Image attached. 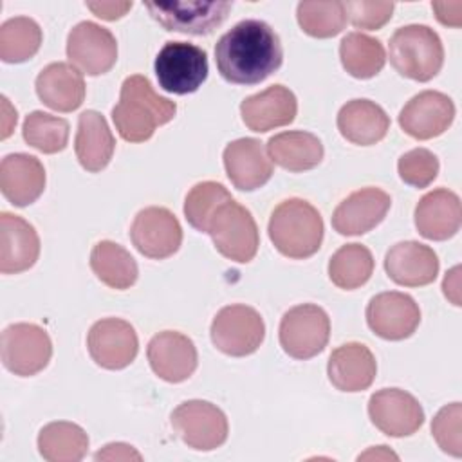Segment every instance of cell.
Wrapping results in <instances>:
<instances>
[{
  "instance_id": "25",
  "label": "cell",
  "mask_w": 462,
  "mask_h": 462,
  "mask_svg": "<svg viewBox=\"0 0 462 462\" xmlns=\"http://www.w3.org/2000/svg\"><path fill=\"white\" fill-rule=\"evenodd\" d=\"M462 222V206L455 191L439 188L426 193L415 206V227L428 240H448Z\"/></svg>"
},
{
  "instance_id": "26",
  "label": "cell",
  "mask_w": 462,
  "mask_h": 462,
  "mask_svg": "<svg viewBox=\"0 0 462 462\" xmlns=\"http://www.w3.org/2000/svg\"><path fill=\"white\" fill-rule=\"evenodd\" d=\"M328 381L341 392L366 390L377 374V363L370 348L363 343L350 341L337 346L327 365Z\"/></svg>"
},
{
  "instance_id": "5",
  "label": "cell",
  "mask_w": 462,
  "mask_h": 462,
  "mask_svg": "<svg viewBox=\"0 0 462 462\" xmlns=\"http://www.w3.org/2000/svg\"><path fill=\"white\" fill-rule=\"evenodd\" d=\"M153 70L162 90L177 96L191 94L208 78V54L188 42H166L155 58Z\"/></svg>"
},
{
  "instance_id": "36",
  "label": "cell",
  "mask_w": 462,
  "mask_h": 462,
  "mask_svg": "<svg viewBox=\"0 0 462 462\" xmlns=\"http://www.w3.org/2000/svg\"><path fill=\"white\" fill-rule=\"evenodd\" d=\"M231 199V193L220 182H199L186 195L184 217L191 227H195L200 233H208L217 211Z\"/></svg>"
},
{
  "instance_id": "19",
  "label": "cell",
  "mask_w": 462,
  "mask_h": 462,
  "mask_svg": "<svg viewBox=\"0 0 462 462\" xmlns=\"http://www.w3.org/2000/svg\"><path fill=\"white\" fill-rule=\"evenodd\" d=\"M148 363L157 377L168 383H182L197 370V348L193 341L175 330L155 334L146 348Z\"/></svg>"
},
{
  "instance_id": "31",
  "label": "cell",
  "mask_w": 462,
  "mask_h": 462,
  "mask_svg": "<svg viewBox=\"0 0 462 462\" xmlns=\"http://www.w3.org/2000/svg\"><path fill=\"white\" fill-rule=\"evenodd\" d=\"M90 269L99 282L116 291L130 289L139 274L134 256L112 240H101L92 247Z\"/></svg>"
},
{
  "instance_id": "43",
  "label": "cell",
  "mask_w": 462,
  "mask_h": 462,
  "mask_svg": "<svg viewBox=\"0 0 462 462\" xmlns=\"http://www.w3.org/2000/svg\"><path fill=\"white\" fill-rule=\"evenodd\" d=\"M431 9L440 23L451 27L462 25V2H431Z\"/></svg>"
},
{
  "instance_id": "6",
  "label": "cell",
  "mask_w": 462,
  "mask_h": 462,
  "mask_svg": "<svg viewBox=\"0 0 462 462\" xmlns=\"http://www.w3.org/2000/svg\"><path fill=\"white\" fill-rule=\"evenodd\" d=\"M208 235L222 256L238 263L251 262L260 245L258 227L251 211L233 199L217 211Z\"/></svg>"
},
{
  "instance_id": "21",
  "label": "cell",
  "mask_w": 462,
  "mask_h": 462,
  "mask_svg": "<svg viewBox=\"0 0 462 462\" xmlns=\"http://www.w3.org/2000/svg\"><path fill=\"white\" fill-rule=\"evenodd\" d=\"M384 271L397 285L422 287L437 278L439 256L430 245L420 242H399L388 249L384 256Z\"/></svg>"
},
{
  "instance_id": "38",
  "label": "cell",
  "mask_w": 462,
  "mask_h": 462,
  "mask_svg": "<svg viewBox=\"0 0 462 462\" xmlns=\"http://www.w3.org/2000/svg\"><path fill=\"white\" fill-rule=\"evenodd\" d=\"M296 18L301 31L312 38H332L346 23L343 2H300Z\"/></svg>"
},
{
  "instance_id": "1",
  "label": "cell",
  "mask_w": 462,
  "mask_h": 462,
  "mask_svg": "<svg viewBox=\"0 0 462 462\" xmlns=\"http://www.w3.org/2000/svg\"><path fill=\"white\" fill-rule=\"evenodd\" d=\"M283 61V49L274 29L254 18L235 23L215 45L220 76L233 85H258Z\"/></svg>"
},
{
  "instance_id": "8",
  "label": "cell",
  "mask_w": 462,
  "mask_h": 462,
  "mask_svg": "<svg viewBox=\"0 0 462 462\" xmlns=\"http://www.w3.org/2000/svg\"><path fill=\"white\" fill-rule=\"evenodd\" d=\"M278 336L287 356L294 359H310L323 352L328 343V314L314 303L296 305L283 314Z\"/></svg>"
},
{
  "instance_id": "28",
  "label": "cell",
  "mask_w": 462,
  "mask_h": 462,
  "mask_svg": "<svg viewBox=\"0 0 462 462\" xmlns=\"http://www.w3.org/2000/svg\"><path fill=\"white\" fill-rule=\"evenodd\" d=\"M114 148L116 139L106 119L96 110H85L78 119V132L74 139V150L79 164L87 171L97 173L110 162Z\"/></svg>"
},
{
  "instance_id": "41",
  "label": "cell",
  "mask_w": 462,
  "mask_h": 462,
  "mask_svg": "<svg viewBox=\"0 0 462 462\" xmlns=\"http://www.w3.org/2000/svg\"><path fill=\"white\" fill-rule=\"evenodd\" d=\"M346 18L357 29L375 31L381 29L393 13V2H365V0H352L343 2Z\"/></svg>"
},
{
  "instance_id": "35",
  "label": "cell",
  "mask_w": 462,
  "mask_h": 462,
  "mask_svg": "<svg viewBox=\"0 0 462 462\" xmlns=\"http://www.w3.org/2000/svg\"><path fill=\"white\" fill-rule=\"evenodd\" d=\"M42 45L40 25L27 16H14L0 27V58L5 63L31 60Z\"/></svg>"
},
{
  "instance_id": "40",
  "label": "cell",
  "mask_w": 462,
  "mask_h": 462,
  "mask_svg": "<svg viewBox=\"0 0 462 462\" xmlns=\"http://www.w3.org/2000/svg\"><path fill=\"white\" fill-rule=\"evenodd\" d=\"M460 402H451L439 410L431 422V433L439 448L453 457H462V439H460Z\"/></svg>"
},
{
  "instance_id": "13",
  "label": "cell",
  "mask_w": 462,
  "mask_h": 462,
  "mask_svg": "<svg viewBox=\"0 0 462 462\" xmlns=\"http://www.w3.org/2000/svg\"><path fill=\"white\" fill-rule=\"evenodd\" d=\"M67 58L81 74L99 76L116 65L117 42L108 29L94 22H79L69 32Z\"/></svg>"
},
{
  "instance_id": "42",
  "label": "cell",
  "mask_w": 462,
  "mask_h": 462,
  "mask_svg": "<svg viewBox=\"0 0 462 462\" xmlns=\"http://www.w3.org/2000/svg\"><path fill=\"white\" fill-rule=\"evenodd\" d=\"M87 7L101 20H119L132 9V2H87Z\"/></svg>"
},
{
  "instance_id": "45",
  "label": "cell",
  "mask_w": 462,
  "mask_h": 462,
  "mask_svg": "<svg viewBox=\"0 0 462 462\" xmlns=\"http://www.w3.org/2000/svg\"><path fill=\"white\" fill-rule=\"evenodd\" d=\"M442 289H444V296L453 303V305H460V267H453L451 271L446 273L444 282H442Z\"/></svg>"
},
{
  "instance_id": "30",
  "label": "cell",
  "mask_w": 462,
  "mask_h": 462,
  "mask_svg": "<svg viewBox=\"0 0 462 462\" xmlns=\"http://www.w3.org/2000/svg\"><path fill=\"white\" fill-rule=\"evenodd\" d=\"M267 153L280 168L300 173L316 168L323 161L321 141L303 130H291L273 135L267 141Z\"/></svg>"
},
{
  "instance_id": "17",
  "label": "cell",
  "mask_w": 462,
  "mask_h": 462,
  "mask_svg": "<svg viewBox=\"0 0 462 462\" xmlns=\"http://www.w3.org/2000/svg\"><path fill=\"white\" fill-rule=\"evenodd\" d=\"M455 119V105L439 90H424L413 96L399 114V126L413 139L426 141L444 134Z\"/></svg>"
},
{
  "instance_id": "24",
  "label": "cell",
  "mask_w": 462,
  "mask_h": 462,
  "mask_svg": "<svg viewBox=\"0 0 462 462\" xmlns=\"http://www.w3.org/2000/svg\"><path fill=\"white\" fill-rule=\"evenodd\" d=\"M2 195L18 208L32 204L45 189V168L29 153H9L0 164Z\"/></svg>"
},
{
  "instance_id": "33",
  "label": "cell",
  "mask_w": 462,
  "mask_h": 462,
  "mask_svg": "<svg viewBox=\"0 0 462 462\" xmlns=\"http://www.w3.org/2000/svg\"><path fill=\"white\" fill-rule=\"evenodd\" d=\"M339 60L352 78L368 79L383 70L386 54L377 38L363 32H348L339 43Z\"/></svg>"
},
{
  "instance_id": "44",
  "label": "cell",
  "mask_w": 462,
  "mask_h": 462,
  "mask_svg": "<svg viewBox=\"0 0 462 462\" xmlns=\"http://www.w3.org/2000/svg\"><path fill=\"white\" fill-rule=\"evenodd\" d=\"M96 460H141V453L134 449V446L123 444V442H114L106 444L103 449H99L94 455Z\"/></svg>"
},
{
  "instance_id": "7",
  "label": "cell",
  "mask_w": 462,
  "mask_h": 462,
  "mask_svg": "<svg viewBox=\"0 0 462 462\" xmlns=\"http://www.w3.org/2000/svg\"><path fill=\"white\" fill-rule=\"evenodd\" d=\"M209 334L222 354L244 357L256 352L263 343L265 323L256 309L236 303L217 312Z\"/></svg>"
},
{
  "instance_id": "2",
  "label": "cell",
  "mask_w": 462,
  "mask_h": 462,
  "mask_svg": "<svg viewBox=\"0 0 462 462\" xmlns=\"http://www.w3.org/2000/svg\"><path fill=\"white\" fill-rule=\"evenodd\" d=\"M175 112L177 105L159 96L146 76L134 74L121 85L119 103L112 108V121L125 141L144 143L157 126L170 123Z\"/></svg>"
},
{
  "instance_id": "37",
  "label": "cell",
  "mask_w": 462,
  "mask_h": 462,
  "mask_svg": "<svg viewBox=\"0 0 462 462\" xmlns=\"http://www.w3.org/2000/svg\"><path fill=\"white\" fill-rule=\"evenodd\" d=\"M23 141L42 153H58L69 143V123L42 110L31 112L22 126Z\"/></svg>"
},
{
  "instance_id": "12",
  "label": "cell",
  "mask_w": 462,
  "mask_h": 462,
  "mask_svg": "<svg viewBox=\"0 0 462 462\" xmlns=\"http://www.w3.org/2000/svg\"><path fill=\"white\" fill-rule=\"evenodd\" d=\"M135 249L152 260H164L175 254L182 244V227L177 217L161 206L141 209L130 227Z\"/></svg>"
},
{
  "instance_id": "16",
  "label": "cell",
  "mask_w": 462,
  "mask_h": 462,
  "mask_svg": "<svg viewBox=\"0 0 462 462\" xmlns=\"http://www.w3.org/2000/svg\"><path fill=\"white\" fill-rule=\"evenodd\" d=\"M366 323L375 336L388 341H401L417 330L420 309L415 300L404 292H381L374 296L366 307Z\"/></svg>"
},
{
  "instance_id": "10",
  "label": "cell",
  "mask_w": 462,
  "mask_h": 462,
  "mask_svg": "<svg viewBox=\"0 0 462 462\" xmlns=\"http://www.w3.org/2000/svg\"><path fill=\"white\" fill-rule=\"evenodd\" d=\"M0 354L9 372L20 377H31L49 365L52 341L47 330L34 323H13L2 332Z\"/></svg>"
},
{
  "instance_id": "14",
  "label": "cell",
  "mask_w": 462,
  "mask_h": 462,
  "mask_svg": "<svg viewBox=\"0 0 462 462\" xmlns=\"http://www.w3.org/2000/svg\"><path fill=\"white\" fill-rule=\"evenodd\" d=\"M87 348L97 366L106 370H121L135 359L139 339L135 328L128 321L119 318H105L90 327Z\"/></svg>"
},
{
  "instance_id": "39",
  "label": "cell",
  "mask_w": 462,
  "mask_h": 462,
  "mask_svg": "<svg viewBox=\"0 0 462 462\" xmlns=\"http://www.w3.org/2000/svg\"><path fill=\"white\" fill-rule=\"evenodd\" d=\"M439 159L426 148H413L399 157L397 171L402 182L413 188L430 186L439 175Z\"/></svg>"
},
{
  "instance_id": "22",
  "label": "cell",
  "mask_w": 462,
  "mask_h": 462,
  "mask_svg": "<svg viewBox=\"0 0 462 462\" xmlns=\"http://www.w3.org/2000/svg\"><path fill=\"white\" fill-rule=\"evenodd\" d=\"M296 112V96L283 85H271L265 90L245 97L240 105L244 125L258 134L291 125Z\"/></svg>"
},
{
  "instance_id": "4",
  "label": "cell",
  "mask_w": 462,
  "mask_h": 462,
  "mask_svg": "<svg viewBox=\"0 0 462 462\" xmlns=\"http://www.w3.org/2000/svg\"><path fill=\"white\" fill-rule=\"evenodd\" d=\"M388 58L401 76L424 83L440 72L444 47L431 27L411 23L399 27L392 34Z\"/></svg>"
},
{
  "instance_id": "32",
  "label": "cell",
  "mask_w": 462,
  "mask_h": 462,
  "mask_svg": "<svg viewBox=\"0 0 462 462\" xmlns=\"http://www.w3.org/2000/svg\"><path fill=\"white\" fill-rule=\"evenodd\" d=\"M88 435L74 422H49L40 430L38 451L49 462H78L87 455Z\"/></svg>"
},
{
  "instance_id": "34",
  "label": "cell",
  "mask_w": 462,
  "mask_h": 462,
  "mask_svg": "<svg viewBox=\"0 0 462 462\" xmlns=\"http://www.w3.org/2000/svg\"><path fill=\"white\" fill-rule=\"evenodd\" d=\"M374 273V256L368 247L361 244L341 245L328 262L330 282L345 291L365 285Z\"/></svg>"
},
{
  "instance_id": "20",
  "label": "cell",
  "mask_w": 462,
  "mask_h": 462,
  "mask_svg": "<svg viewBox=\"0 0 462 462\" xmlns=\"http://www.w3.org/2000/svg\"><path fill=\"white\" fill-rule=\"evenodd\" d=\"M224 168L231 184L240 191H254L273 177V161L263 143L253 137L231 141L224 148Z\"/></svg>"
},
{
  "instance_id": "29",
  "label": "cell",
  "mask_w": 462,
  "mask_h": 462,
  "mask_svg": "<svg viewBox=\"0 0 462 462\" xmlns=\"http://www.w3.org/2000/svg\"><path fill=\"white\" fill-rule=\"evenodd\" d=\"M390 128L386 112L370 99H352L337 114L339 134L359 146H370L384 139Z\"/></svg>"
},
{
  "instance_id": "18",
  "label": "cell",
  "mask_w": 462,
  "mask_h": 462,
  "mask_svg": "<svg viewBox=\"0 0 462 462\" xmlns=\"http://www.w3.org/2000/svg\"><path fill=\"white\" fill-rule=\"evenodd\" d=\"M392 199L379 188H361L343 199L332 213V227L345 236H359L379 226L388 209Z\"/></svg>"
},
{
  "instance_id": "46",
  "label": "cell",
  "mask_w": 462,
  "mask_h": 462,
  "mask_svg": "<svg viewBox=\"0 0 462 462\" xmlns=\"http://www.w3.org/2000/svg\"><path fill=\"white\" fill-rule=\"evenodd\" d=\"M2 105H4V130H2V139H7L9 135H11V132H13V128L16 126V110H11V112H7L9 110V101H7V97H4L2 96Z\"/></svg>"
},
{
  "instance_id": "27",
  "label": "cell",
  "mask_w": 462,
  "mask_h": 462,
  "mask_svg": "<svg viewBox=\"0 0 462 462\" xmlns=\"http://www.w3.org/2000/svg\"><path fill=\"white\" fill-rule=\"evenodd\" d=\"M83 74L70 63L54 61L36 78V94L43 105L56 112H72L85 99Z\"/></svg>"
},
{
  "instance_id": "11",
  "label": "cell",
  "mask_w": 462,
  "mask_h": 462,
  "mask_svg": "<svg viewBox=\"0 0 462 462\" xmlns=\"http://www.w3.org/2000/svg\"><path fill=\"white\" fill-rule=\"evenodd\" d=\"M171 426L180 440L197 451L220 448L229 431L226 413L218 406L200 399L179 404L171 411Z\"/></svg>"
},
{
  "instance_id": "3",
  "label": "cell",
  "mask_w": 462,
  "mask_h": 462,
  "mask_svg": "<svg viewBox=\"0 0 462 462\" xmlns=\"http://www.w3.org/2000/svg\"><path fill=\"white\" fill-rule=\"evenodd\" d=\"M267 231L278 253L292 260H303L321 247L323 218L310 202L294 197L282 200L273 209Z\"/></svg>"
},
{
  "instance_id": "23",
  "label": "cell",
  "mask_w": 462,
  "mask_h": 462,
  "mask_svg": "<svg viewBox=\"0 0 462 462\" xmlns=\"http://www.w3.org/2000/svg\"><path fill=\"white\" fill-rule=\"evenodd\" d=\"M40 256V238L25 218L0 213V273L18 274L31 269Z\"/></svg>"
},
{
  "instance_id": "9",
  "label": "cell",
  "mask_w": 462,
  "mask_h": 462,
  "mask_svg": "<svg viewBox=\"0 0 462 462\" xmlns=\"http://www.w3.org/2000/svg\"><path fill=\"white\" fill-rule=\"evenodd\" d=\"M144 7L166 31L189 36H208L226 22L233 2H146Z\"/></svg>"
},
{
  "instance_id": "15",
  "label": "cell",
  "mask_w": 462,
  "mask_h": 462,
  "mask_svg": "<svg viewBox=\"0 0 462 462\" xmlns=\"http://www.w3.org/2000/svg\"><path fill=\"white\" fill-rule=\"evenodd\" d=\"M372 424L388 437L413 435L424 424V410L419 401L401 388H383L368 401Z\"/></svg>"
}]
</instances>
